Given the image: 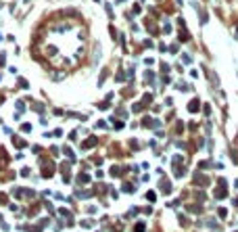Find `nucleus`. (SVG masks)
Masks as SVG:
<instances>
[{"label":"nucleus","instance_id":"f257e3e1","mask_svg":"<svg viewBox=\"0 0 238 232\" xmlns=\"http://www.w3.org/2000/svg\"><path fill=\"white\" fill-rule=\"evenodd\" d=\"M188 109H190L192 113H196V109H198V100H192L190 105H188Z\"/></svg>","mask_w":238,"mask_h":232}]
</instances>
